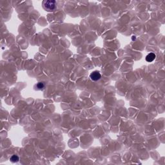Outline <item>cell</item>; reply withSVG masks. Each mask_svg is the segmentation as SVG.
I'll return each instance as SVG.
<instances>
[{"instance_id": "5", "label": "cell", "mask_w": 165, "mask_h": 165, "mask_svg": "<svg viewBox=\"0 0 165 165\" xmlns=\"http://www.w3.org/2000/svg\"><path fill=\"white\" fill-rule=\"evenodd\" d=\"M44 86H45V84L43 82H39L36 85L37 89H38V90H42V89H43L44 88Z\"/></svg>"}, {"instance_id": "3", "label": "cell", "mask_w": 165, "mask_h": 165, "mask_svg": "<svg viewBox=\"0 0 165 165\" xmlns=\"http://www.w3.org/2000/svg\"><path fill=\"white\" fill-rule=\"evenodd\" d=\"M156 57V55L153 53H150L146 57V61L147 62H152Z\"/></svg>"}, {"instance_id": "1", "label": "cell", "mask_w": 165, "mask_h": 165, "mask_svg": "<svg viewBox=\"0 0 165 165\" xmlns=\"http://www.w3.org/2000/svg\"><path fill=\"white\" fill-rule=\"evenodd\" d=\"M43 7L46 11H53L56 9V1L53 0H47L44 1L43 3Z\"/></svg>"}, {"instance_id": "2", "label": "cell", "mask_w": 165, "mask_h": 165, "mask_svg": "<svg viewBox=\"0 0 165 165\" xmlns=\"http://www.w3.org/2000/svg\"><path fill=\"white\" fill-rule=\"evenodd\" d=\"M90 77L94 81H97L101 79V75L99 71L95 70L91 73L90 75Z\"/></svg>"}, {"instance_id": "4", "label": "cell", "mask_w": 165, "mask_h": 165, "mask_svg": "<svg viewBox=\"0 0 165 165\" xmlns=\"http://www.w3.org/2000/svg\"><path fill=\"white\" fill-rule=\"evenodd\" d=\"M10 161L12 163H17L19 161V157L17 155H13L10 157Z\"/></svg>"}]
</instances>
